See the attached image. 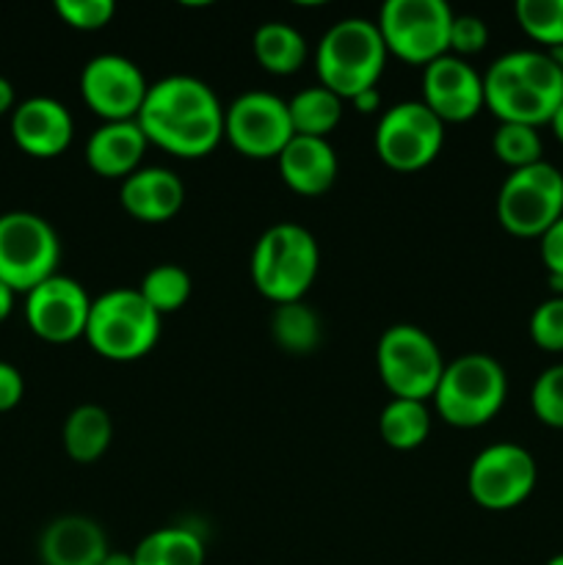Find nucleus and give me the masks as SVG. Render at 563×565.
Here are the masks:
<instances>
[{"instance_id": "9", "label": "nucleus", "mask_w": 563, "mask_h": 565, "mask_svg": "<svg viewBox=\"0 0 563 565\" xmlns=\"http://www.w3.org/2000/svg\"><path fill=\"white\" fill-rule=\"evenodd\" d=\"M61 241L47 218L28 210L0 215V281L14 292H31L55 276Z\"/></svg>"}, {"instance_id": "22", "label": "nucleus", "mask_w": 563, "mask_h": 565, "mask_svg": "<svg viewBox=\"0 0 563 565\" xmlns=\"http://www.w3.org/2000/svg\"><path fill=\"white\" fill-rule=\"evenodd\" d=\"M61 439H64V450L72 461L94 463L97 458L105 456L110 439H114L110 414L103 406H94V403H83V406L72 408L64 430H61Z\"/></svg>"}, {"instance_id": "11", "label": "nucleus", "mask_w": 563, "mask_h": 565, "mask_svg": "<svg viewBox=\"0 0 563 565\" xmlns=\"http://www.w3.org/2000/svg\"><path fill=\"white\" fill-rule=\"evenodd\" d=\"M373 141L384 166L395 171H419L439 158L445 121L423 99H406L381 114Z\"/></svg>"}, {"instance_id": "12", "label": "nucleus", "mask_w": 563, "mask_h": 565, "mask_svg": "<svg viewBox=\"0 0 563 565\" xmlns=\"http://www.w3.org/2000/svg\"><path fill=\"white\" fill-rule=\"evenodd\" d=\"M539 467L533 452L513 441H497L472 458L467 472L469 497L486 511H511L535 489Z\"/></svg>"}, {"instance_id": "25", "label": "nucleus", "mask_w": 563, "mask_h": 565, "mask_svg": "<svg viewBox=\"0 0 563 565\" xmlns=\"http://www.w3.org/2000/svg\"><path fill=\"white\" fill-rule=\"evenodd\" d=\"M270 337L282 351L293 356H307L323 340V326L318 312L304 301L279 303L270 315Z\"/></svg>"}, {"instance_id": "35", "label": "nucleus", "mask_w": 563, "mask_h": 565, "mask_svg": "<svg viewBox=\"0 0 563 565\" xmlns=\"http://www.w3.org/2000/svg\"><path fill=\"white\" fill-rule=\"evenodd\" d=\"M539 252L546 274L563 279V215L539 237Z\"/></svg>"}, {"instance_id": "42", "label": "nucleus", "mask_w": 563, "mask_h": 565, "mask_svg": "<svg viewBox=\"0 0 563 565\" xmlns=\"http://www.w3.org/2000/svg\"><path fill=\"white\" fill-rule=\"evenodd\" d=\"M552 55H555V61H557V66H561V72H563V47H557V50H552Z\"/></svg>"}, {"instance_id": "1", "label": "nucleus", "mask_w": 563, "mask_h": 565, "mask_svg": "<svg viewBox=\"0 0 563 565\" xmlns=\"http://www.w3.org/2000/svg\"><path fill=\"white\" fill-rule=\"evenodd\" d=\"M136 121L149 143L177 158H204L224 138L221 99L193 75H169L152 83Z\"/></svg>"}, {"instance_id": "23", "label": "nucleus", "mask_w": 563, "mask_h": 565, "mask_svg": "<svg viewBox=\"0 0 563 565\" xmlns=\"http://www.w3.org/2000/svg\"><path fill=\"white\" fill-rule=\"evenodd\" d=\"M254 58L270 75H293L307 61V39L290 22H263L252 39Z\"/></svg>"}, {"instance_id": "14", "label": "nucleus", "mask_w": 563, "mask_h": 565, "mask_svg": "<svg viewBox=\"0 0 563 565\" xmlns=\"http://www.w3.org/2000/svg\"><path fill=\"white\" fill-rule=\"evenodd\" d=\"M149 83L141 66L119 53L94 55L81 72L83 103L103 121L138 119Z\"/></svg>"}, {"instance_id": "43", "label": "nucleus", "mask_w": 563, "mask_h": 565, "mask_svg": "<svg viewBox=\"0 0 563 565\" xmlns=\"http://www.w3.org/2000/svg\"><path fill=\"white\" fill-rule=\"evenodd\" d=\"M546 565H563V552H561V555L550 557V561H546Z\"/></svg>"}, {"instance_id": "2", "label": "nucleus", "mask_w": 563, "mask_h": 565, "mask_svg": "<svg viewBox=\"0 0 563 565\" xmlns=\"http://www.w3.org/2000/svg\"><path fill=\"white\" fill-rule=\"evenodd\" d=\"M563 103V72L555 55L511 50L484 72V108L513 125H550Z\"/></svg>"}, {"instance_id": "19", "label": "nucleus", "mask_w": 563, "mask_h": 565, "mask_svg": "<svg viewBox=\"0 0 563 565\" xmlns=\"http://www.w3.org/2000/svg\"><path fill=\"white\" fill-rule=\"evenodd\" d=\"M108 555L103 527L88 516L53 519L39 539L44 565H103Z\"/></svg>"}, {"instance_id": "8", "label": "nucleus", "mask_w": 563, "mask_h": 565, "mask_svg": "<svg viewBox=\"0 0 563 565\" xmlns=\"http://www.w3.org/2000/svg\"><path fill=\"white\" fill-rule=\"evenodd\" d=\"M453 17L456 14L445 0H386L375 25L386 53L406 64L428 66L450 53Z\"/></svg>"}, {"instance_id": "41", "label": "nucleus", "mask_w": 563, "mask_h": 565, "mask_svg": "<svg viewBox=\"0 0 563 565\" xmlns=\"http://www.w3.org/2000/svg\"><path fill=\"white\" fill-rule=\"evenodd\" d=\"M103 565H136V563H132V555H121V552H110V555L103 561Z\"/></svg>"}, {"instance_id": "10", "label": "nucleus", "mask_w": 563, "mask_h": 565, "mask_svg": "<svg viewBox=\"0 0 563 565\" xmlns=\"http://www.w3.org/2000/svg\"><path fill=\"white\" fill-rule=\"evenodd\" d=\"M563 215V171L539 160L511 171L497 193V221L517 237H541Z\"/></svg>"}, {"instance_id": "37", "label": "nucleus", "mask_w": 563, "mask_h": 565, "mask_svg": "<svg viewBox=\"0 0 563 565\" xmlns=\"http://www.w3.org/2000/svg\"><path fill=\"white\" fill-rule=\"evenodd\" d=\"M351 105L359 110V114H375V110L381 108L379 88H368V92L357 94V97L351 99Z\"/></svg>"}, {"instance_id": "18", "label": "nucleus", "mask_w": 563, "mask_h": 565, "mask_svg": "<svg viewBox=\"0 0 563 565\" xmlns=\"http://www.w3.org/2000/svg\"><path fill=\"white\" fill-rule=\"evenodd\" d=\"M119 202L136 221L144 224H163L180 213L185 202V185L180 177L163 166H149V169L132 171L121 180Z\"/></svg>"}, {"instance_id": "36", "label": "nucleus", "mask_w": 563, "mask_h": 565, "mask_svg": "<svg viewBox=\"0 0 563 565\" xmlns=\"http://www.w3.org/2000/svg\"><path fill=\"white\" fill-rule=\"evenodd\" d=\"M22 395H25V381H22V373L14 367V364L0 362V414L20 406Z\"/></svg>"}, {"instance_id": "16", "label": "nucleus", "mask_w": 563, "mask_h": 565, "mask_svg": "<svg viewBox=\"0 0 563 565\" xmlns=\"http://www.w3.org/2000/svg\"><path fill=\"white\" fill-rule=\"evenodd\" d=\"M423 103L442 121H469L484 108V75L467 58L447 53L423 66Z\"/></svg>"}, {"instance_id": "24", "label": "nucleus", "mask_w": 563, "mask_h": 565, "mask_svg": "<svg viewBox=\"0 0 563 565\" xmlns=\"http://www.w3.org/2000/svg\"><path fill=\"white\" fill-rule=\"evenodd\" d=\"M130 555L136 565H204V544L193 530L163 527L144 535Z\"/></svg>"}, {"instance_id": "3", "label": "nucleus", "mask_w": 563, "mask_h": 565, "mask_svg": "<svg viewBox=\"0 0 563 565\" xmlns=\"http://www.w3.org/2000/svg\"><path fill=\"white\" fill-rule=\"evenodd\" d=\"M386 44L379 25L364 17L337 20L315 47V72L320 86L351 103L357 94L375 88L386 64Z\"/></svg>"}, {"instance_id": "5", "label": "nucleus", "mask_w": 563, "mask_h": 565, "mask_svg": "<svg viewBox=\"0 0 563 565\" xmlns=\"http://www.w3.org/2000/svg\"><path fill=\"white\" fill-rule=\"evenodd\" d=\"M160 320L138 287H114L92 301L83 337L103 359L136 362L158 345Z\"/></svg>"}, {"instance_id": "26", "label": "nucleus", "mask_w": 563, "mask_h": 565, "mask_svg": "<svg viewBox=\"0 0 563 565\" xmlns=\"http://www.w3.org/2000/svg\"><path fill=\"white\" fill-rule=\"evenodd\" d=\"M381 439L392 450H417L431 434V412L423 401L392 397L379 417Z\"/></svg>"}, {"instance_id": "17", "label": "nucleus", "mask_w": 563, "mask_h": 565, "mask_svg": "<svg viewBox=\"0 0 563 565\" xmlns=\"http://www.w3.org/2000/svg\"><path fill=\"white\" fill-rule=\"evenodd\" d=\"M11 136L31 158H59L72 143L75 121L55 97H28L11 110Z\"/></svg>"}, {"instance_id": "28", "label": "nucleus", "mask_w": 563, "mask_h": 565, "mask_svg": "<svg viewBox=\"0 0 563 565\" xmlns=\"http://www.w3.org/2000/svg\"><path fill=\"white\" fill-rule=\"evenodd\" d=\"M138 292L147 298L149 307L163 318V315L177 312L188 303L193 292V279L182 265L160 263L152 270H147L138 285Z\"/></svg>"}, {"instance_id": "33", "label": "nucleus", "mask_w": 563, "mask_h": 565, "mask_svg": "<svg viewBox=\"0 0 563 565\" xmlns=\"http://www.w3.org/2000/svg\"><path fill=\"white\" fill-rule=\"evenodd\" d=\"M530 337L544 351H563V296L546 298L533 309Z\"/></svg>"}, {"instance_id": "20", "label": "nucleus", "mask_w": 563, "mask_h": 565, "mask_svg": "<svg viewBox=\"0 0 563 565\" xmlns=\"http://www.w3.org/2000/svg\"><path fill=\"white\" fill-rule=\"evenodd\" d=\"M279 174L290 191L301 196H320L329 191L337 180V152L329 138L293 136V141L282 149Z\"/></svg>"}, {"instance_id": "27", "label": "nucleus", "mask_w": 563, "mask_h": 565, "mask_svg": "<svg viewBox=\"0 0 563 565\" xmlns=\"http://www.w3.org/2000/svg\"><path fill=\"white\" fill-rule=\"evenodd\" d=\"M342 103L346 99L337 97L326 86H309L298 92L296 97L287 99L290 108V121L296 136H312L326 138L342 119Z\"/></svg>"}, {"instance_id": "30", "label": "nucleus", "mask_w": 563, "mask_h": 565, "mask_svg": "<svg viewBox=\"0 0 563 565\" xmlns=\"http://www.w3.org/2000/svg\"><path fill=\"white\" fill-rule=\"evenodd\" d=\"M513 14L530 39L563 47V0H517Z\"/></svg>"}, {"instance_id": "38", "label": "nucleus", "mask_w": 563, "mask_h": 565, "mask_svg": "<svg viewBox=\"0 0 563 565\" xmlns=\"http://www.w3.org/2000/svg\"><path fill=\"white\" fill-rule=\"evenodd\" d=\"M9 110H14V86L0 75V116L9 114Z\"/></svg>"}, {"instance_id": "34", "label": "nucleus", "mask_w": 563, "mask_h": 565, "mask_svg": "<svg viewBox=\"0 0 563 565\" xmlns=\"http://www.w3.org/2000/svg\"><path fill=\"white\" fill-rule=\"evenodd\" d=\"M489 42V28L478 14H456L450 25V53L464 58V55L480 53Z\"/></svg>"}, {"instance_id": "6", "label": "nucleus", "mask_w": 563, "mask_h": 565, "mask_svg": "<svg viewBox=\"0 0 563 565\" xmlns=\"http://www.w3.org/2000/svg\"><path fill=\"white\" fill-rule=\"evenodd\" d=\"M508 397L506 367L489 353H464L445 364L434 392L436 414L453 428H480L497 417Z\"/></svg>"}, {"instance_id": "4", "label": "nucleus", "mask_w": 563, "mask_h": 565, "mask_svg": "<svg viewBox=\"0 0 563 565\" xmlns=\"http://www.w3.org/2000/svg\"><path fill=\"white\" fill-rule=\"evenodd\" d=\"M318 265L320 248L312 232L293 221H282L268 226L254 243L248 270L259 296L279 307V303L304 301L318 276Z\"/></svg>"}, {"instance_id": "31", "label": "nucleus", "mask_w": 563, "mask_h": 565, "mask_svg": "<svg viewBox=\"0 0 563 565\" xmlns=\"http://www.w3.org/2000/svg\"><path fill=\"white\" fill-rule=\"evenodd\" d=\"M530 406L541 423L563 430V362L541 370L530 390Z\"/></svg>"}, {"instance_id": "13", "label": "nucleus", "mask_w": 563, "mask_h": 565, "mask_svg": "<svg viewBox=\"0 0 563 565\" xmlns=\"http://www.w3.org/2000/svg\"><path fill=\"white\" fill-rule=\"evenodd\" d=\"M293 136L296 130H293L290 108L279 94L252 88L237 94L230 108H224V138L246 158H279Z\"/></svg>"}, {"instance_id": "21", "label": "nucleus", "mask_w": 563, "mask_h": 565, "mask_svg": "<svg viewBox=\"0 0 563 565\" xmlns=\"http://www.w3.org/2000/svg\"><path fill=\"white\" fill-rule=\"evenodd\" d=\"M147 143V136L136 119L103 121L86 141V163L94 174L125 180L138 171Z\"/></svg>"}, {"instance_id": "32", "label": "nucleus", "mask_w": 563, "mask_h": 565, "mask_svg": "<svg viewBox=\"0 0 563 565\" xmlns=\"http://www.w3.org/2000/svg\"><path fill=\"white\" fill-rule=\"evenodd\" d=\"M61 20L75 31H99L116 14L114 0H55Z\"/></svg>"}, {"instance_id": "39", "label": "nucleus", "mask_w": 563, "mask_h": 565, "mask_svg": "<svg viewBox=\"0 0 563 565\" xmlns=\"http://www.w3.org/2000/svg\"><path fill=\"white\" fill-rule=\"evenodd\" d=\"M14 296L17 292L11 290L9 285H3V281H0V323H3V320L11 315V309H14Z\"/></svg>"}, {"instance_id": "40", "label": "nucleus", "mask_w": 563, "mask_h": 565, "mask_svg": "<svg viewBox=\"0 0 563 565\" xmlns=\"http://www.w3.org/2000/svg\"><path fill=\"white\" fill-rule=\"evenodd\" d=\"M550 127H552V132H555V138H557V141L563 143V103L557 105V110H555V114H552V119H550Z\"/></svg>"}, {"instance_id": "15", "label": "nucleus", "mask_w": 563, "mask_h": 565, "mask_svg": "<svg viewBox=\"0 0 563 565\" xmlns=\"http://www.w3.org/2000/svg\"><path fill=\"white\" fill-rule=\"evenodd\" d=\"M92 301L81 281L55 274L25 292V320L39 340L66 345L86 334Z\"/></svg>"}, {"instance_id": "7", "label": "nucleus", "mask_w": 563, "mask_h": 565, "mask_svg": "<svg viewBox=\"0 0 563 565\" xmlns=\"http://www.w3.org/2000/svg\"><path fill=\"white\" fill-rule=\"evenodd\" d=\"M379 375L392 397L428 401L445 373L439 345L425 329L412 323H395L381 334L375 348Z\"/></svg>"}, {"instance_id": "29", "label": "nucleus", "mask_w": 563, "mask_h": 565, "mask_svg": "<svg viewBox=\"0 0 563 565\" xmlns=\"http://www.w3.org/2000/svg\"><path fill=\"white\" fill-rule=\"evenodd\" d=\"M491 149L497 160L511 166V171L533 166L544 160V143H541L539 127L513 125V121H500V127L491 136Z\"/></svg>"}]
</instances>
